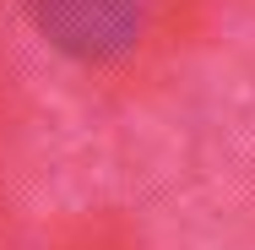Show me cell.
I'll return each mask as SVG.
<instances>
[{"label": "cell", "instance_id": "cell-1", "mask_svg": "<svg viewBox=\"0 0 255 250\" xmlns=\"http://www.w3.org/2000/svg\"><path fill=\"white\" fill-rule=\"evenodd\" d=\"M38 33L76 60H109L141 27V0H27Z\"/></svg>", "mask_w": 255, "mask_h": 250}]
</instances>
